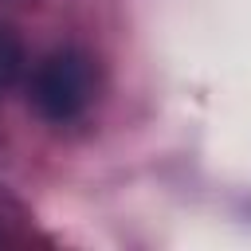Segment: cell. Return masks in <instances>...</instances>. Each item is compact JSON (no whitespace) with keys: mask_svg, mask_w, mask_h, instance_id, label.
<instances>
[{"mask_svg":"<svg viewBox=\"0 0 251 251\" xmlns=\"http://www.w3.org/2000/svg\"><path fill=\"white\" fill-rule=\"evenodd\" d=\"M27 98H31V106L43 122L67 126V122L82 118L86 106L94 102V63H90V55L75 43L51 47L27 78Z\"/></svg>","mask_w":251,"mask_h":251,"instance_id":"6da1fadb","label":"cell"},{"mask_svg":"<svg viewBox=\"0 0 251 251\" xmlns=\"http://www.w3.org/2000/svg\"><path fill=\"white\" fill-rule=\"evenodd\" d=\"M24 43H20V35L8 27V24H0V94H8L16 82H20V75H24Z\"/></svg>","mask_w":251,"mask_h":251,"instance_id":"7a4b0ae2","label":"cell"}]
</instances>
